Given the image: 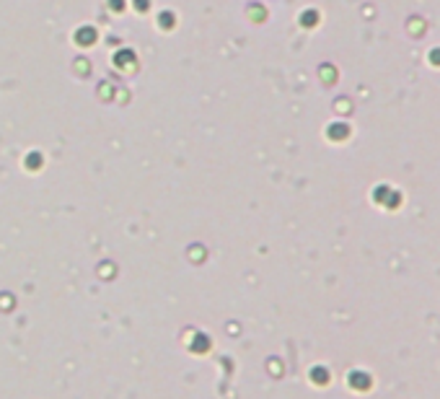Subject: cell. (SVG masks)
I'll return each instance as SVG.
<instances>
[{
    "label": "cell",
    "instance_id": "1",
    "mask_svg": "<svg viewBox=\"0 0 440 399\" xmlns=\"http://www.w3.org/2000/svg\"><path fill=\"white\" fill-rule=\"evenodd\" d=\"M135 6H137V8H145V6H148V0H135Z\"/></svg>",
    "mask_w": 440,
    "mask_h": 399
}]
</instances>
